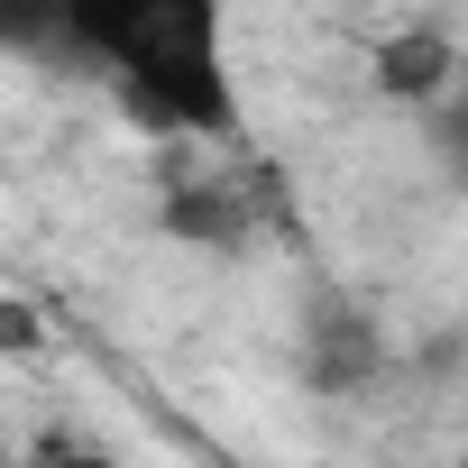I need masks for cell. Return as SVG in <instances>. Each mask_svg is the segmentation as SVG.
Returning a JSON list of instances; mask_svg holds the SVG:
<instances>
[{
  "mask_svg": "<svg viewBox=\"0 0 468 468\" xmlns=\"http://www.w3.org/2000/svg\"><path fill=\"white\" fill-rule=\"evenodd\" d=\"M422 129H431V156H441V175L468 193V92H441V101H422Z\"/></svg>",
  "mask_w": 468,
  "mask_h": 468,
  "instance_id": "cell-5",
  "label": "cell"
},
{
  "mask_svg": "<svg viewBox=\"0 0 468 468\" xmlns=\"http://www.w3.org/2000/svg\"><path fill=\"white\" fill-rule=\"evenodd\" d=\"M367 74H377L386 101H441L450 74H459V47H450L441 28H395V37H377Z\"/></svg>",
  "mask_w": 468,
  "mask_h": 468,
  "instance_id": "cell-4",
  "label": "cell"
},
{
  "mask_svg": "<svg viewBox=\"0 0 468 468\" xmlns=\"http://www.w3.org/2000/svg\"><path fill=\"white\" fill-rule=\"evenodd\" d=\"M377 322L367 313H349V303H322L313 322H303V377L322 386V395H349V386H367L377 377Z\"/></svg>",
  "mask_w": 468,
  "mask_h": 468,
  "instance_id": "cell-2",
  "label": "cell"
},
{
  "mask_svg": "<svg viewBox=\"0 0 468 468\" xmlns=\"http://www.w3.org/2000/svg\"><path fill=\"white\" fill-rule=\"evenodd\" d=\"M65 37H74V65L111 74L147 129H165V138L239 129L220 0H65Z\"/></svg>",
  "mask_w": 468,
  "mask_h": 468,
  "instance_id": "cell-1",
  "label": "cell"
},
{
  "mask_svg": "<svg viewBox=\"0 0 468 468\" xmlns=\"http://www.w3.org/2000/svg\"><path fill=\"white\" fill-rule=\"evenodd\" d=\"M249 193H239V175H184L175 193H165V229L175 239H193V249H249Z\"/></svg>",
  "mask_w": 468,
  "mask_h": 468,
  "instance_id": "cell-3",
  "label": "cell"
}]
</instances>
